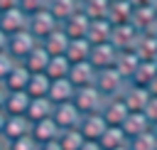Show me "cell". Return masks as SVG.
Listing matches in <instances>:
<instances>
[{"label": "cell", "mask_w": 157, "mask_h": 150, "mask_svg": "<svg viewBox=\"0 0 157 150\" xmlns=\"http://www.w3.org/2000/svg\"><path fill=\"white\" fill-rule=\"evenodd\" d=\"M0 150H7V140H5L2 135H0Z\"/></svg>", "instance_id": "obj_43"}, {"label": "cell", "mask_w": 157, "mask_h": 150, "mask_svg": "<svg viewBox=\"0 0 157 150\" xmlns=\"http://www.w3.org/2000/svg\"><path fill=\"white\" fill-rule=\"evenodd\" d=\"M59 27V20L49 12V7L47 10H39V12H34V15H29V25H27V30L42 42L49 32H54Z\"/></svg>", "instance_id": "obj_4"}, {"label": "cell", "mask_w": 157, "mask_h": 150, "mask_svg": "<svg viewBox=\"0 0 157 150\" xmlns=\"http://www.w3.org/2000/svg\"><path fill=\"white\" fill-rule=\"evenodd\" d=\"M47 52H49V57H59V54H66V47H69V34L61 30V25L54 30V32H49L42 42H39Z\"/></svg>", "instance_id": "obj_16"}, {"label": "cell", "mask_w": 157, "mask_h": 150, "mask_svg": "<svg viewBox=\"0 0 157 150\" xmlns=\"http://www.w3.org/2000/svg\"><path fill=\"white\" fill-rule=\"evenodd\" d=\"M29 106V93L27 91H10L7 103H5V116H25Z\"/></svg>", "instance_id": "obj_24"}, {"label": "cell", "mask_w": 157, "mask_h": 150, "mask_svg": "<svg viewBox=\"0 0 157 150\" xmlns=\"http://www.w3.org/2000/svg\"><path fill=\"white\" fill-rule=\"evenodd\" d=\"M27 25H29V15H27L22 7H12V10L0 12V30H2L7 37L15 34V32L27 30Z\"/></svg>", "instance_id": "obj_6"}, {"label": "cell", "mask_w": 157, "mask_h": 150, "mask_svg": "<svg viewBox=\"0 0 157 150\" xmlns=\"http://www.w3.org/2000/svg\"><path fill=\"white\" fill-rule=\"evenodd\" d=\"M110 32H113V22L105 17V20H91L88 22V32H86V39L91 44H101V42H110Z\"/></svg>", "instance_id": "obj_20"}, {"label": "cell", "mask_w": 157, "mask_h": 150, "mask_svg": "<svg viewBox=\"0 0 157 150\" xmlns=\"http://www.w3.org/2000/svg\"><path fill=\"white\" fill-rule=\"evenodd\" d=\"M118 49L110 42H101V44H91V54H88V64L98 71V69H108L115 64Z\"/></svg>", "instance_id": "obj_7"}, {"label": "cell", "mask_w": 157, "mask_h": 150, "mask_svg": "<svg viewBox=\"0 0 157 150\" xmlns=\"http://www.w3.org/2000/svg\"><path fill=\"white\" fill-rule=\"evenodd\" d=\"M69 69H71V61L66 59V54H59V57H52L49 64H47V76L49 79H66L69 76Z\"/></svg>", "instance_id": "obj_29"}, {"label": "cell", "mask_w": 157, "mask_h": 150, "mask_svg": "<svg viewBox=\"0 0 157 150\" xmlns=\"http://www.w3.org/2000/svg\"><path fill=\"white\" fill-rule=\"evenodd\" d=\"M74 93H76V86H74L69 79H52L47 98H49V101L56 106V103H66V101H74Z\"/></svg>", "instance_id": "obj_14"}, {"label": "cell", "mask_w": 157, "mask_h": 150, "mask_svg": "<svg viewBox=\"0 0 157 150\" xmlns=\"http://www.w3.org/2000/svg\"><path fill=\"white\" fill-rule=\"evenodd\" d=\"M108 123L101 113H88V116H81V123H78V133L83 135V140H101V135L105 133Z\"/></svg>", "instance_id": "obj_9"}, {"label": "cell", "mask_w": 157, "mask_h": 150, "mask_svg": "<svg viewBox=\"0 0 157 150\" xmlns=\"http://www.w3.org/2000/svg\"><path fill=\"white\" fill-rule=\"evenodd\" d=\"M147 91H150L152 96H157V74H155V79H152V81L147 84Z\"/></svg>", "instance_id": "obj_41"}, {"label": "cell", "mask_w": 157, "mask_h": 150, "mask_svg": "<svg viewBox=\"0 0 157 150\" xmlns=\"http://www.w3.org/2000/svg\"><path fill=\"white\" fill-rule=\"evenodd\" d=\"M29 128H32V123L27 120V116H7L2 138H5L7 143H10V140H17V138H22V135H29Z\"/></svg>", "instance_id": "obj_19"}, {"label": "cell", "mask_w": 157, "mask_h": 150, "mask_svg": "<svg viewBox=\"0 0 157 150\" xmlns=\"http://www.w3.org/2000/svg\"><path fill=\"white\" fill-rule=\"evenodd\" d=\"M103 101H105V96H103V93H101L93 84L81 86V89H76V93H74V106L78 108V113H81V116H88V113H101Z\"/></svg>", "instance_id": "obj_2"}, {"label": "cell", "mask_w": 157, "mask_h": 150, "mask_svg": "<svg viewBox=\"0 0 157 150\" xmlns=\"http://www.w3.org/2000/svg\"><path fill=\"white\" fill-rule=\"evenodd\" d=\"M150 96H152V93L147 91V86H137V84H128V86L123 89V93H120V98L125 101L128 111H145Z\"/></svg>", "instance_id": "obj_10"}, {"label": "cell", "mask_w": 157, "mask_h": 150, "mask_svg": "<svg viewBox=\"0 0 157 150\" xmlns=\"http://www.w3.org/2000/svg\"><path fill=\"white\" fill-rule=\"evenodd\" d=\"M78 150H103V148L98 145V140H83V145Z\"/></svg>", "instance_id": "obj_38"}, {"label": "cell", "mask_w": 157, "mask_h": 150, "mask_svg": "<svg viewBox=\"0 0 157 150\" xmlns=\"http://www.w3.org/2000/svg\"><path fill=\"white\" fill-rule=\"evenodd\" d=\"M15 64H17V61L10 57V52H0V84L5 81V76L10 74V69H12Z\"/></svg>", "instance_id": "obj_34"}, {"label": "cell", "mask_w": 157, "mask_h": 150, "mask_svg": "<svg viewBox=\"0 0 157 150\" xmlns=\"http://www.w3.org/2000/svg\"><path fill=\"white\" fill-rule=\"evenodd\" d=\"M128 150H157V133L150 128L142 135H135L128 140Z\"/></svg>", "instance_id": "obj_30"}, {"label": "cell", "mask_w": 157, "mask_h": 150, "mask_svg": "<svg viewBox=\"0 0 157 150\" xmlns=\"http://www.w3.org/2000/svg\"><path fill=\"white\" fill-rule=\"evenodd\" d=\"M59 125L54 123V118H44V120H37V123H32V128H29V135L34 138V143L39 145V143H49V140H56L59 138Z\"/></svg>", "instance_id": "obj_15"}, {"label": "cell", "mask_w": 157, "mask_h": 150, "mask_svg": "<svg viewBox=\"0 0 157 150\" xmlns=\"http://www.w3.org/2000/svg\"><path fill=\"white\" fill-rule=\"evenodd\" d=\"M115 150H128V145H125V148H115Z\"/></svg>", "instance_id": "obj_45"}, {"label": "cell", "mask_w": 157, "mask_h": 150, "mask_svg": "<svg viewBox=\"0 0 157 150\" xmlns=\"http://www.w3.org/2000/svg\"><path fill=\"white\" fill-rule=\"evenodd\" d=\"M76 89H81V86H88V84H93V79H96V69L88 64V61H76V64H71V69H69V76H66Z\"/></svg>", "instance_id": "obj_18"}, {"label": "cell", "mask_w": 157, "mask_h": 150, "mask_svg": "<svg viewBox=\"0 0 157 150\" xmlns=\"http://www.w3.org/2000/svg\"><path fill=\"white\" fill-rule=\"evenodd\" d=\"M113 0H81V10L91 17V20H105L108 10H110Z\"/></svg>", "instance_id": "obj_28"}, {"label": "cell", "mask_w": 157, "mask_h": 150, "mask_svg": "<svg viewBox=\"0 0 157 150\" xmlns=\"http://www.w3.org/2000/svg\"><path fill=\"white\" fill-rule=\"evenodd\" d=\"M7 150H37V143L32 135H22L17 140H10L7 143Z\"/></svg>", "instance_id": "obj_32"}, {"label": "cell", "mask_w": 157, "mask_h": 150, "mask_svg": "<svg viewBox=\"0 0 157 150\" xmlns=\"http://www.w3.org/2000/svg\"><path fill=\"white\" fill-rule=\"evenodd\" d=\"M12 7H20V0H0V12L12 10Z\"/></svg>", "instance_id": "obj_36"}, {"label": "cell", "mask_w": 157, "mask_h": 150, "mask_svg": "<svg viewBox=\"0 0 157 150\" xmlns=\"http://www.w3.org/2000/svg\"><path fill=\"white\" fill-rule=\"evenodd\" d=\"M20 7L27 12V15H34L39 10H47L49 7V0H20Z\"/></svg>", "instance_id": "obj_33"}, {"label": "cell", "mask_w": 157, "mask_h": 150, "mask_svg": "<svg viewBox=\"0 0 157 150\" xmlns=\"http://www.w3.org/2000/svg\"><path fill=\"white\" fill-rule=\"evenodd\" d=\"M78 7H81V0H49V12L59 20V25L69 15H74Z\"/></svg>", "instance_id": "obj_26"}, {"label": "cell", "mask_w": 157, "mask_h": 150, "mask_svg": "<svg viewBox=\"0 0 157 150\" xmlns=\"http://www.w3.org/2000/svg\"><path fill=\"white\" fill-rule=\"evenodd\" d=\"M128 106L120 96H113V98H105L103 101V108H101V116L105 118L108 125H123V120L128 118Z\"/></svg>", "instance_id": "obj_8"}, {"label": "cell", "mask_w": 157, "mask_h": 150, "mask_svg": "<svg viewBox=\"0 0 157 150\" xmlns=\"http://www.w3.org/2000/svg\"><path fill=\"white\" fill-rule=\"evenodd\" d=\"M56 140H59V148H61V150H78V148L83 145V135L78 133V128L61 130Z\"/></svg>", "instance_id": "obj_31"}, {"label": "cell", "mask_w": 157, "mask_h": 150, "mask_svg": "<svg viewBox=\"0 0 157 150\" xmlns=\"http://www.w3.org/2000/svg\"><path fill=\"white\" fill-rule=\"evenodd\" d=\"M39 44V39L29 32V30H22V32H15V34H10V42H7V52H10V57L15 59V61H22L34 47Z\"/></svg>", "instance_id": "obj_3"}, {"label": "cell", "mask_w": 157, "mask_h": 150, "mask_svg": "<svg viewBox=\"0 0 157 150\" xmlns=\"http://www.w3.org/2000/svg\"><path fill=\"white\" fill-rule=\"evenodd\" d=\"M52 118H54V123L59 125V130L78 128V123H81V113H78V108L74 106V101L56 103V106H54V111H52Z\"/></svg>", "instance_id": "obj_5"}, {"label": "cell", "mask_w": 157, "mask_h": 150, "mask_svg": "<svg viewBox=\"0 0 157 150\" xmlns=\"http://www.w3.org/2000/svg\"><path fill=\"white\" fill-rule=\"evenodd\" d=\"M120 128L125 130V135H128V140H130V138H135V135L147 133V130L152 128V123H150V118L145 116V111H130Z\"/></svg>", "instance_id": "obj_13"}, {"label": "cell", "mask_w": 157, "mask_h": 150, "mask_svg": "<svg viewBox=\"0 0 157 150\" xmlns=\"http://www.w3.org/2000/svg\"><path fill=\"white\" fill-rule=\"evenodd\" d=\"M27 84H29V69L22 61H17L10 69V74L5 76V81H2V86L7 91H27Z\"/></svg>", "instance_id": "obj_17"}, {"label": "cell", "mask_w": 157, "mask_h": 150, "mask_svg": "<svg viewBox=\"0 0 157 150\" xmlns=\"http://www.w3.org/2000/svg\"><path fill=\"white\" fill-rule=\"evenodd\" d=\"M52 111H54V103L44 96V98H29V106H27V120L29 123H37V120H44V118H52Z\"/></svg>", "instance_id": "obj_22"}, {"label": "cell", "mask_w": 157, "mask_h": 150, "mask_svg": "<svg viewBox=\"0 0 157 150\" xmlns=\"http://www.w3.org/2000/svg\"><path fill=\"white\" fill-rule=\"evenodd\" d=\"M93 86H96L105 98H113V96H120V93H123V89L128 86V81H125L113 66H108V69H98V71H96Z\"/></svg>", "instance_id": "obj_1"}, {"label": "cell", "mask_w": 157, "mask_h": 150, "mask_svg": "<svg viewBox=\"0 0 157 150\" xmlns=\"http://www.w3.org/2000/svg\"><path fill=\"white\" fill-rule=\"evenodd\" d=\"M37 150H61V148H59V140H49V143H39Z\"/></svg>", "instance_id": "obj_37"}, {"label": "cell", "mask_w": 157, "mask_h": 150, "mask_svg": "<svg viewBox=\"0 0 157 150\" xmlns=\"http://www.w3.org/2000/svg\"><path fill=\"white\" fill-rule=\"evenodd\" d=\"M140 57L132 52V49H123V52H118V57H115V64H113V69L125 79V81H130L132 76H135V71H137V66H140Z\"/></svg>", "instance_id": "obj_12"}, {"label": "cell", "mask_w": 157, "mask_h": 150, "mask_svg": "<svg viewBox=\"0 0 157 150\" xmlns=\"http://www.w3.org/2000/svg\"><path fill=\"white\" fill-rule=\"evenodd\" d=\"M152 130H155V133H157V120H155V123H152Z\"/></svg>", "instance_id": "obj_44"}, {"label": "cell", "mask_w": 157, "mask_h": 150, "mask_svg": "<svg viewBox=\"0 0 157 150\" xmlns=\"http://www.w3.org/2000/svg\"><path fill=\"white\" fill-rule=\"evenodd\" d=\"M88 22H91V17L78 7L74 15H69V17L61 22V30L69 34V39H81V37H86V32H88Z\"/></svg>", "instance_id": "obj_11"}, {"label": "cell", "mask_w": 157, "mask_h": 150, "mask_svg": "<svg viewBox=\"0 0 157 150\" xmlns=\"http://www.w3.org/2000/svg\"><path fill=\"white\" fill-rule=\"evenodd\" d=\"M88 54H91V42L86 37L81 39H69V47H66V59L71 64L76 61H88Z\"/></svg>", "instance_id": "obj_25"}, {"label": "cell", "mask_w": 157, "mask_h": 150, "mask_svg": "<svg viewBox=\"0 0 157 150\" xmlns=\"http://www.w3.org/2000/svg\"><path fill=\"white\" fill-rule=\"evenodd\" d=\"M7 42H10V37L0 30V52H7Z\"/></svg>", "instance_id": "obj_40"}, {"label": "cell", "mask_w": 157, "mask_h": 150, "mask_svg": "<svg viewBox=\"0 0 157 150\" xmlns=\"http://www.w3.org/2000/svg\"><path fill=\"white\" fill-rule=\"evenodd\" d=\"M49 84H52V79L47 74H29V84H27L29 98H44L49 93Z\"/></svg>", "instance_id": "obj_27"}, {"label": "cell", "mask_w": 157, "mask_h": 150, "mask_svg": "<svg viewBox=\"0 0 157 150\" xmlns=\"http://www.w3.org/2000/svg\"><path fill=\"white\" fill-rule=\"evenodd\" d=\"M5 120H7V116H5V111H0V135L5 130Z\"/></svg>", "instance_id": "obj_42"}, {"label": "cell", "mask_w": 157, "mask_h": 150, "mask_svg": "<svg viewBox=\"0 0 157 150\" xmlns=\"http://www.w3.org/2000/svg\"><path fill=\"white\" fill-rule=\"evenodd\" d=\"M49 59H52V57H49V52H47L42 44H37V47H34V49L22 59V64L29 69V74H44V71H47Z\"/></svg>", "instance_id": "obj_21"}, {"label": "cell", "mask_w": 157, "mask_h": 150, "mask_svg": "<svg viewBox=\"0 0 157 150\" xmlns=\"http://www.w3.org/2000/svg\"><path fill=\"white\" fill-rule=\"evenodd\" d=\"M98 145H101L103 150H115V148H125V145H128V135H125V130H123L120 125H108V128H105V133L101 135Z\"/></svg>", "instance_id": "obj_23"}, {"label": "cell", "mask_w": 157, "mask_h": 150, "mask_svg": "<svg viewBox=\"0 0 157 150\" xmlns=\"http://www.w3.org/2000/svg\"><path fill=\"white\" fill-rule=\"evenodd\" d=\"M7 93H10V91H7V89L0 84V111H5V103H7Z\"/></svg>", "instance_id": "obj_39"}, {"label": "cell", "mask_w": 157, "mask_h": 150, "mask_svg": "<svg viewBox=\"0 0 157 150\" xmlns=\"http://www.w3.org/2000/svg\"><path fill=\"white\" fill-rule=\"evenodd\" d=\"M145 116L150 118V123L157 120V96H150V101H147V106H145Z\"/></svg>", "instance_id": "obj_35"}]
</instances>
